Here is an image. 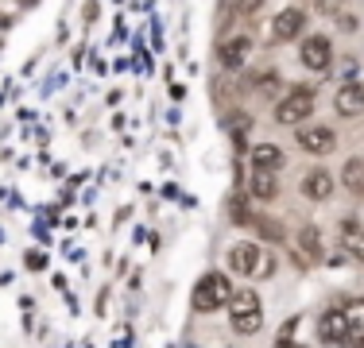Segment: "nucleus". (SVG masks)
<instances>
[{"label":"nucleus","mask_w":364,"mask_h":348,"mask_svg":"<svg viewBox=\"0 0 364 348\" xmlns=\"http://www.w3.org/2000/svg\"><path fill=\"white\" fill-rule=\"evenodd\" d=\"M229 325L237 337H256L264 329V310H259V294L252 286H237L229 298Z\"/></svg>","instance_id":"f257e3e1"},{"label":"nucleus","mask_w":364,"mask_h":348,"mask_svg":"<svg viewBox=\"0 0 364 348\" xmlns=\"http://www.w3.org/2000/svg\"><path fill=\"white\" fill-rule=\"evenodd\" d=\"M229 298H232V283H229V275L225 271H205L202 278H198V286H194V310L198 313H213V310H221V306H229Z\"/></svg>","instance_id":"f03ea898"},{"label":"nucleus","mask_w":364,"mask_h":348,"mask_svg":"<svg viewBox=\"0 0 364 348\" xmlns=\"http://www.w3.org/2000/svg\"><path fill=\"white\" fill-rule=\"evenodd\" d=\"M310 112H314V93H310L306 85H294L287 97L275 104V120H279V124H287V128L306 124Z\"/></svg>","instance_id":"7ed1b4c3"},{"label":"nucleus","mask_w":364,"mask_h":348,"mask_svg":"<svg viewBox=\"0 0 364 348\" xmlns=\"http://www.w3.org/2000/svg\"><path fill=\"white\" fill-rule=\"evenodd\" d=\"M229 271L232 275H245V278H252L259 275V267H264V248H259L256 240H240V244H232L229 248Z\"/></svg>","instance_id":"20e7f679"},{"label":"nucleus","mask_w":364,"mask_h":348,"mask_svg":"<svg viewBox=\"0 0 364 348\" xmlns=\"http://www.w3.org/2000/svg\"><path fill=\"white\" fill-rule=\"evenodd\" d=\"M299 58H302V66H306V70L326 74L329 62H333V43H329V35H306V39H302Z\"/></svg>","instance_id":"39448f33"},{"label":"nucleus","mask_w":364,"mask_h":348,"mask_svg":"<svg viewBox=\"0 0 364 348\" xmlns=\"http://www.w3.org/2000/svg\"><path fill=\"white\" fill-rule=\"evenodd\" d=\"M294 139H299V147L306 155H326V151H333V147H337V132L329 124H299Z\"/></svg>","instance_id":"423d86ee"},{"label":"nucleus","mask_w":364,"mask_h":348,"mask_svg":"<svg viewBox=\"0 0 364 348\" xmlns=\"http://www.w3.org/2000/svg\"><path fill=\"white\" fill-rule=\"evenodd\" d=\"M302 28H306V12H302V8H283V12L272 20V39L275 43H291V39L302 35Z\"/></svg>","instance_id":"0eeeda50"},{"label":"nucleus","mask_w":364,"mask_h":348,"mask_svg":"<svg viewBox=\"0 0 364 348\" xmlns=\"http://www.w3.org/2000/svg\"><path fill=\"white\" fill-rule=\"evenodd\" d=\"M318 337H322L326 344H345L349 341V321H345V310H326L322 317H318Z\"/></svg>","instance_id":"6e6552de"},{"label":"nucleus","mask_w":364,"mask_h":348,"mask_svg":"<svg viewBox=\"0 0 364 348\" xmlns=\"http://www.w3.org/2000/svg\"><path fill=\"white\" fill-rule=\"evenodd\" d=\"M248 55H252V39H248V35H229V39L218 47L221 66H229V70H240Z\"/></svg>","instance_id":"1a4fd4ad"},{"label":"nucleus","mask_w":364,"mask_h":348,"mask_svg":"<svg viewBox=\"0 0 364 348\" xmlns=\"http://www.w3.org/2000/svg\"><path fill=\"white\" fill-rule=\"evenodd\" d=\"M337 116H360L364 112V85L360 82H345L337 89V101H333Z\"/></svg>","instance_id":"9d476101"},{"label":"nucleus","mask_w":364,"mask_h":348,"mask_svg":"<svg viewBox=\"0 0 364 348\" xmlns=\"http://www.w3.org/2000/svg\"><path fill=\"white\" fill-rule=\"evenodd\" d=\"M299 190H302V197H306V202H329V194H333V174L310 170L306 178L299 182Z\"/></svg>","instance_id":"9b49d317"},{"label":"nucleus","mask_w":364,"mask_h":348,"mask_svg":"<svg viewBox=\"0 0 364 348\" xmlns=\"http://www.w3.org/2000/svg\"><path fill=\"white\" fill-rule=\"evenodd\" d=\"M283 167H287V155H283L279 143H256V147H252V170H272V174H279Z\"/></svg>","instance_id":"f8f14e48"},{"label":"nucleus","mask_w":364,"mask_h":348,"mask_svg":"<svg viewBox=\"0 0 364 348\" xmlns=\"http://www.w3.org/2000/svg\"><path fill=\"white\" fill-rule=\"evenodd\" d=\"M248 194H252V202H275L279 197V182H275L272 170H252V178H248Z\"/></svg>","instance_id":"ddd939ff"},{"label":"nucleus","mask_w":364,"mask_h":348,"mask_svg":"<svg viewBox=\"0 0 364 348\" xmlns=\"http://www.w3.org/2000/svg\"><path fill=\"white\" fill-rule=\"evenodd\" d=\"M341 251L364 263V229H360L357 221H345L341 224Z\"/></svg>","instance_id":"4468645a"},{"label":"nucleus","mask_w":364,"mask_h":348,"mask_svg":"<svg viewBox=\"0 0 364 348\" xmlns=\"http://www.w3.org/2000/svg\"><path fill=\"white\" fill-rule=\"evenodd\" d=\"M341 186L353 197H364V159H345L341 167Z\"/></svg>","instance_id":"2eb2a0df"},{"label":"nucleus","mask_w":364,"mask_h":348,"mask_svg":"<svg viewBox=\"0 0 364 348\" xmlns=\"http://www.w3.org/2000/svg\"><path fill=\"white\" fill-rule=\"evenodd\" d=\"M341 310H345V321H349V341L364 344V298H349Z\"/></svg>","instance_id":"dca6fc26"},{"label":"nucleus","mask_w":364,"mask_h":348,"mask_svg":"<svg viewBox=\"0 0 364 348\" xmlns=\"http://www.w3.org/2000/svg\"><path fill=\"white\" fill-rule=\"evenodd\" d=\"M299 248L306 251V259H322V232H318V224H302L299 229Z\"/></svg>","instance_id":"f3484780"},{"label":"nucleus","mask_w":364,"mask_h":348,"mask_svg":"<svg viewBox=\"0 0 364 348\" xmlns=\"http://www.w3.org/2000/svg\"><path fill=\"white\" fill-rule=\"evenodd\" d=\"M225 128H229V136L240 143V139L248 136V128H252V116H248V112H232V116H225Z\"/></svg>","instance_id":"a211bd4d"},{"label":"nucleus","mask_w":364,"mask_h":348,"mask_svg":"<svg viewBox=\"0 0 364 348\" xmlns=\"http://www.w3.org/2000/svg\"><path fill=\"white\" fill-rule=\"evenodd\" d=\"M275 85H279V74H275V70H264V74L256 77V89H264V93H272Z\"/></svg>","instance_id":"6ab92c4d"},{"label":"nucleus","mask_w":364,"mask_h":348,"mask_svg":"<svg viewBox=\"0 0 364 348\" xmlns=\"http://www.w3.org/2000/svg\"><path fill=\"white\" fill-rule=\"evenodd\" d=\"M314 4H318V12H322V16H337L345 0H314Z\"/></svg>","instance_id":"aec40b11"},{"label":"nucleus","mask_w":364,"mask_h":348,"mask_svg":"<svg viewBox=\"0 0 364 348\" xmlns=\"http://www.w3.org/2000/svg\"><path fill=\"white\" fill-rule=\"evenodd\" d=\"M259 8H264V0H237V12L240 16H256Z\"/></svg>","instance_id":"412c9836"},{"label":"nucleus","mask_w":364,"mask_h":348,"mask_svg":"<svg viewBox=\"0 0 364 348\" xmlns=\"http://www.w3.org/2000/svg\"><path fill=\"white\" fill-rule=\"evenodd\" d=\"M341 74L353 82V77H357V62H353V58H345V62H341Z\"/></svg>","instance_id":"4be33fe9"},{"label":"nucleus","mask_w":364,"mask_h":348,"mask_svg":"<svg viewBox=\"0 0 364 348\" xmlns=\"http://www.w3.org/2000/svg\"><path fill=\"white\" fill-rule=\"evenodd\" d=\"M28 267H36V271H39V267H47V259H43L39 251H31V256H28Z\"/></svg>","instance_id":"5701e85b"}]
</instances>
